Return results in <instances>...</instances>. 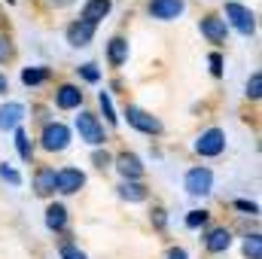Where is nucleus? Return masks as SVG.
Returning <instances> with one entry per match:
<instances>
[{
    "label": "nucleus",
    "instance_id": "1",
    "mask_svg": "<svg viewBox=\"0 0 262 259\" xmlns=\"http://www.w3.org/2000/svg\"><path fill=\"white\" fill-rule=\"evenodd\" d=\"M223 149H226V131L223 128H207L198 134L195 140V153L198 156H204V159H216V156H223Z\"/></svg>",
    "mask_w": 262,
    "mask_h": 259
},
{
    "label": "nucleus",
    "instance_id": "2",
    "mask_svg": "<svg viewBox=\"0 0 262 259\" xmlns=\"http://www.w3.org/2000/svg\"><path fill=\"white\" fill-rule=\"evenodd\" d=\"M226 18L235 25V31H238V34H244V37H253V31H256V18H253V12H250L244 3H235V0H229V3H226Z\"/></svg>",
    "mask_w": 262,
    "mask_h": 259
},
{
    "label": "nucleus",
    "instance_id": "3",
    "mask_svg": "<svg viewBox=\"0 0 262 259\" xmlns=\"http://www.w3.org/2000/svg\"><path fill=\"white\" fill-rule=\"evenodd\" d=\"M76 131H79V140H85L89 146H101L107 137H104V125L98 122V116L92 113H79L76 116Z\"/></svg>",
    "mask_w": 262,
    "mask_h": 259
},
{
    "label": "nucleus",
    "instance_id": "4",
    "mask_svg": "<svg viewBox=\"0 0 262 259\" xmlns=\"http://www.w3.org/2000/svg\"><path fill=\"white\" fill-rule=\"evenodd\" d=\"M183 186H186V192L189 195H207L213 189V171L210 168H189L186 171V177H183Z\"/></svg>",
    "mask_w": 262,
    "mask_h": 259
},
{
    "label": "nucleus",
    "instance_id": "5",
    "mask_svg": "<svg viewBox=\"0 0 262 259\" xmlns=\"http://www.w3.org/2000/svg\"><path fill=\"white\" fill-rule=\"evenodd\" d=\"M125 119H128L131 128L143 131V134H162V122H159L152 113H146V110H140V107H134V104L125 107Z\"/></svg>",
    "mask_w": 262,
    "mask_h": 259
},
{
    "label": "nucleus",
    "instance_id": "6",
    "mask_svg": "<svg viewBox=\"0 0 262 259\" xmlns=\"http://www.w3.org/2000/svg\"><path fill=\"white\" fill-rule=\"evenodd\" d=\"M43 149H49V153H61L67 149V143H70V128L61 125V122H49L46 128H43Z\"/></svg>",
    "mask_w": 262,
    "mask_h": 259
},
{
    "label": "nucleus",
    "instance_id": "7",
    "mask_svg": "<svg viewBox=\"0 0 262 259\" xmlns=\"http://www.w3.org/2000/svg\"><path fill=\"white\" fill-rule=\"evenodd\" d=\"M146 9H149V15L159 18V21H174L177 15H183L186 0H149Z\"/></svg>",
    "mask_w": 262,
    "mask_h": 259
},
{
    "label": "nucleus",
    "instance_id": "8",
    "mask_svg": "<svg viewBox=\"0 0 262 259\" xmlns=\"http://www.w3.org/2000/svg\"><path fill=\"white\" fill-rule=\"evenodd\" d=\"M85 186V174L79 171V168H61V171H55V189L64 195H73L79 192Z\"/></svg>",
    "mask_w": 262,
    "mask_h": 259
},
{
    "label": "nucleus",
    "instance_id": "9",
    "mask_svg": "<svg viewBox=\"0 0 262 259\" xmlns=\"http://www.w3.org/2000/svg\"><path fill=\"white\" fill-rule=\"evenodd\" d=\"M201 34H204V40L207 43H226V34H229V28H226V18H216V15H207V18H201Z\"/></svg>",
    "mask_w": 262,
    "mask_h": 259
},
{
    "label": "nucleus",
    "instance_id": "10",
    "mask_svg": "<svg viewBox=\"0 0 262 259\" xmlns=\"http://www.w3.org/2000/svg\"><path fill=\"white\" fill-rule=\"evenodd\" d=\"M116 171L125 177V180H140L143 177V165H140V159L134 156V153H119L116 156Z\"/></svg>",
    "mask_w": 262,
    "mask_h": 259
},
{
    "label": "nucleus",
    "instance_id": "11",
    "mask_svg": "<svg viewBox=\"0 0 262 259\" xmlns=\"http://www.w3.org/2000/svg\"><path fill=\"white\" fill-rule=\"evenodd\" d=\"M25 119V107L18 101H9L0 107V131H15Z\"/></svg>",
    "mask_w": 262,
    "mask_h": 259
},
{
    "label": "nucleus",
    "instance_id": "12",
    "mask_svg": "<svg viewBox=\"0 0 262 259\" xmlns=\"http://www.w3.org/2000/svg\"><path fill=\"white\" fill-rule=\"evenodd\" d=\"M92 37H95V25H89V21H82V18L67 28V43L76 46V49H79V46H89Z\"/></svg>",
    "mask_w": 262,
    "mask_h": 259
},
{
    "label": "nucleus",
    "instance_id": "13",
    "mask_svg": "<svg viewBox=\"0 0 262 259\" xmlns=\"http://www.w3.org/2000/svg\"><path fill=\"white\" fill-rule=\"evenodd\" d=\"M110 9H113V3H110V0H85V3H82V21L98 25L101 18H107V15H110Z\"/></svg>",
    "mask_w": 262,
    "mask_h": 259
},
{
    "label": "nucleus",
    "instance_id": "14",
    "mask_svg": "<svg viewBox=\"0 0 262 259\" xmlns=\"http://www.w3.org/2000/svg\"><path fill=\"white\" fill-rule=\"evenodd\" d=\"M55 104H58V110H76L82 104V92L76 85H61L55 92Z\"/></svg>",
    "mask_w": 262,
    "mask_h": 259
},
{
    "label": "nucleus",
    "instance_id": "15",
    "mask_svg": "<svg viewBox=\"0 0 262 259\" xmlns=\"http://www.w3.org/2000/svg\"><path fill=\"white\" fill-rule=\"evenodd\" d=\"M107 61L110 67H122L128 61V40L125 37H113L110 46H107Z\"/></svg>",
    "mask_w": 262,
    "mask_h": 259
},
{
    "label": "nucleus",
    "instance_id": "16",
    "mask_svg": "<svg viewBox=\"0 0 262 259\" xmlns=\"http://www.w3.org/2000/svg\"><path fill=\"white\" fill-rule=\"evenodd\" d=\"M204 247H207L210 253H223V250H229V247H232V232H229V229H210Z\"/></svg>",
    "mask_w": 262,
    "mask_h": 259
},
{
    "label": "nucleus",
    "instance_id": "17",
    "mask_svg": "<svg viewBox=\"0 0 262 259\" xmlns=\"http://www.w3.org/2000/svg\"><path fill=\"white\" fill-rule=\"evenodd\" d=\"M34 192L37 195H52L55 192V168H40L34 174Z\"/></svg>",
    "mask_w": 262,
    "mask_h": 259
},
{
    "label": "nucleus",
    "instance_id": "18",
    "mask_svg": "<svg viewBox=\"0 0 262 259\" xmlns=\"http://www.w3.org/2000/svg\"><path fill=\"white\" fill-rule=\"evenodd\" d=\"M46 226L52 229V232H61L67 226V207L64 204H49L46 207Z\"/></svg>",
    "mask_w": 262,
    "mask_h": 259
},
{
    "label": "nucleus",
    "instance_id": "19",
    "mask_svg": "<svg viewBox=\"0 0 262 259\" xmlns=\"http://www.w3.org/2000/svg\"><path fill=\"white\" fill-rule=\"evenodd\" d=\"M119 195H122L125 201H143V198H146V186H143V183H134V180H125V183L119 186Z\"/></svg>",
    "mask_w": 262,
    "mask_h": 259
},
{
    "label": "nucleus",
    "instance_id": "20",
    "mask_svg": "<svg viewBox=\"0 0 262 259\" xmlns=\"http://www.w3.org/2000/svg\"><path fill=\"white\" fill-rule=\"evenodd\" d=\"M49 79V70L46 67H25L21 70V82L25 85H40V82H46Z\"/></svg>",
    "mask_w": 262,
    "mask_h": 259
},
{
    "label": "nucleus",
    "instance_id": "21",
    "mask_svg": "<svg viewBox=\"0 0 262 259\" xmlns=\"http://www.w3.org/2000/svg\"><path fill=\"white\" fill-rule=\"evenodd\" d=\"M15 149H18V156H21L25 162H31V156H34V146H31L28 134H25L21 128H15Z\"/></svg>",
    "mask_w": 262,
    "mask_h": 259
},
{
    "label": "nucleus",
    "instance_id": "22",
    "mask_svg": "<svg viewBox=\"0 0 262 259\" xmlns=\"http://www.w3.org/2000/svg\"><path fill=\"white\" fill-rule=\"evenodd\" d=\"M244 256L247 259H262V238L259 235H250L244 241Z\"/></svg>",
    "mask_w": 262,
    "mask_h": 259
},
{
    "label": "nucleus",
    "instance_id": "23",
    "mask_svg": "<svg viewBox=\"0 0 262 259\" xmlns=\"http://www.w3.org/2000/svg\"><path fill=\"white\" fill-rule=\"evenodd\" d=\"M98 104H101V110H104L107 122H110V125H116V119H119V116H116V110H113V101H110V95H107V92H101V95H98Z\"/></svg>",
    "mask_w": 262,
    "mask_h": 259
},
{
    "label": "nucleus",
    "instance_id": "24",
    "mask_svg": "<svg viewBox=\"0 0 262 259\" xmlns=\"http://www.w3.org/2000/svg\"><path fill=\"white\" fill-rule=\"evenodd\" d=\"M0 177H3L6 183H12V186H21V174H18L12 165H6V162L0 165Z\"/></svg>",
    "mask_w": 262,
    "mask_h": 259
},
{
    "label": "nucleus",
    "instance_id": "25",
    "mask_svg": "<svg viewBox=\"0 0 262 259\" xmlns=\"http://www.w3.org/2000/svg\"><path fill=\"white\" fill-rule=\"evenodd\" d=\"M79 76H82L85 82H98V79H101V70H98V64H92V61H89V64L79 67Z\"/></svg>",
    "mask_w": 262,
    "mask_h": 259
},
{
    "label": "nucleus",
    "instance_id": "26",
    "mask_svg": "<svg viewBox=\"0 0 262 259\" xmlns=\"http://www.w3.org/2000/svg\"><path fill=\"white\" fill-rule=\"evenodd\" d=\"M247 95H250L253 101L262 95V73H253V76L247 79Z\"/></svg>",
    "mask_w": 262,
    "mask_h": 259
},
{
    "label": "nucleus",
    "instance_id": "27",
    "mask_svg": "<svg viewBox=\"0 0 262 259\" xmlns=\"http://www.w3.org/2000/svg\"><path fill=\"white\" fill-rule=\"evenodd\" d=\"M204 223H207V213H204V210H189L186 229H198V226H204Z\"/></svg>",
    "mask_w": 262,
    "mask_h": 259
},
{
    "label": "nucleus",
    "instance_id": "28",
    "mask_svg": "<svg viewBox=\"0 0 262 259\" xmlns=\"http://www.w3.org/2000/svg\"><path fill=\"white\" fill-rule=\"evenodd\" d=\"M61 259H89V256H85L79 247H73V244H64V247H61Z\"/></svg>",
    "mask_w": 262,
    "mask_h": 259
},
{
    "label": "nucleus",
    "instance_id": "29",
    "mask_svg": "<svg viewBox=\"0 0 262 259\" xmlns=\"http://www.w3.org/2000/svg\"><path fill=\"white\" fill-rule=\"evenodd\" d=\"M207 61H210V73H213V76H223V55H220V52H210Z\"/></svg>",
    "mask_w": 262,
    "mask_h": 259
},
{
    "label": "nucleus",
    "instance_id": "30",
    "mask_svg": "<svg viewBox=\"0 0 262 259\" xmlns=\"http://www.w3.org/2000/svg\"><path fill=\"white\" fill-rule=\"evenodd\" d=\"M235 207H238V210H247V213H256V210H259L253 201H244V198H238V201H235Z\"/></svg>",
    "mask_w": 262,
    "mask_h": 259
},
{
    "label": "nucleus",
    "instance_id": "31",
    "mask_svg": "<svg viewBox=\"0 0 262 259\" xmlns=\"http://www.w3.org/2000/svg\"><path fill=\"white\" fill-rule=\"evenodd\" d=\"M92 162H95L98 168H107V165H110V156H107V153H95V156H92Z\"/></svg>",
    "mask_w": 262,
    "mask_h": 259
},
{
    "label": "nucleus",
    "instance_id": "32",
    "mask_svg": "<svg viewBox=\"0 0 262 259\" xmlns=\"http://www.w3.org/2000/svg\"><path fill=\"white\" fill-rule=\"evenodd\" d=\"M168 259H189V256H186L183 247H171V250H168Z\"/></svg>",
    "mask_w": 262,
    "mask_h": 259
},
{
    "label": "nucleus",
    "instance_id": "33",
    "mask_svg": "<svg viewBox=\"0 0 262 259\" xmlns=\"http://www.w3.org/2000/svg\"><path fill=\"white\" fill-rule=\"evenodd\" d=\"M9 58V43H6V37H0V61H6Z\"/></svg>",
    "mask_w": 262,
    "mask_h": 259
},
{
    "label": "nucleus",
    "instance_id": "34",
    "mask_svg": "<svg viewBox=\"0 0 262 259\" xmlns=\"http://www.w3.org/2000/svg\"><path fill=\"white\" fill-rule=\"evenodd\" d=\"M152 220H156L159 229H165V210H152Z\"/></svg>",
    "mask_w": 262,
    "mask_h": 259
},
{
    "label": "nucleus",
    "instance_id": "35",
    "mask_svg": "<svg viewBox=\"0 0 262 259\" xmlns=\"http://www.w3.org/2000/svg\"><path fill=\"white\" fill-rule=\"evenodd\" d=\"M6 89H9V79H6V76H3V73H0V95H3V92H6Z\"/></svg>",
    "mask_w": 262,
    "mask_h": 259
}]
</instances>
